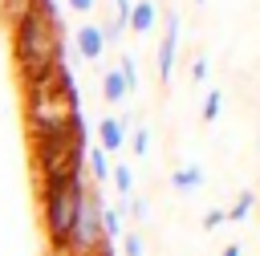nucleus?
<instances>
[{"label":"nucleus","mask_w":260,"mask_h":256,"mask_svg":"<svg viewBox=\"0 0 260 256\" xmlns=\"http://www.w3.org/2000/svg\"><path fill=\"white\" fill-rule=\"evenodd\" d=\"M12 61H16V73L28 81L53 73L61 65V20H49L45 12H24L16 24H12Z\"/></svg>","instance_id":"nucleus-1"},{"label":"nucleus","mask_w":260,"mask_h":256,"mask_svg":"<svg viewBox=\"0 0 260 256\" xmlns=\"http://www.w3.org/2000/svg\"><path fill=\"white\" fill-rule=\"evenodd\" d=\"M85 191H89L85 167L41 179V219H45V236H49V244L57 252H65V240H69V228L77 219V207H81Z\"/></svg>","instance_id":"nucleus-2"},{"label":"nucleus","mask_w":260,"mask_h":256,"mask_svg":"<svg viewBox=\"0 0 260 256\" xmlns=\"http://www.w3.org/2000/svg\"><path fill=\"white\" fill-rule=\"evenodd\" d=\"M102 240H106V232H102V199H98V191H85V199L77 207V219L69 228V240H65V256H89V252H98Z\"/></svg>","instance_id":"nucleus-3"},{"label":"nucleus","mask_w":260,"mask_h":256,"mask_svg":"<svg viewBox=\"0 0 260 256\" xmlns=\"http://www.w3.org/2000/svg\"><path fill=\"white\" fill-rule=\"evenodd\" d=\"M175 53H179V12H167V33H162V45H158V53H154L158 81H171V73H175Z\"/></svg>","instance_id":"nucleus-4"},{"label":"nucleus","mask_w":260,"mask_h":256,"mask_svg":"<svg viewBox=\"0 0 260 256\" xmlns=\"http://www.w3.org/2000/svg\"><path fill=\"white\" fill-rule=\"evenodd\" d=\"M73 53H77L81 61H98V57L106 53V33H102V24H81V28L73 33Z\"/></svg>","instance_id":"nucleus-5"},{"label":"nucleus","mask_w":260,"mask_h":256,"mask_svg":"<svg viewBox=\"0 0 260 256\" xmlns=\"http://www.w3.org/2000/svg\"><path fill=\"white\" fill-rule=\"evenodd\" d=\"M98 146H102L106 154H114V150L126 146V126H122V118H102V122H98Z\"/></svg>","instance_id":"nucleus-6"},{"label":"nucleus","mask_w":260,"mask_h":256,"mask_svg":"<svg viewBox=\"0 0 260 256\" xmlns=\"http://www.w3.org/2000/svg\"><path fill=\"white\" fill-rule=\"evenodd\" d=\"M138 37H146V33H154V24H158V8L150 4V0H134V8H130V20H126Z\"/></svg>","instance_id":"nucleus-7"},{"label":"nucleus","mask_w":260,"mask_h":256,"mask_svg":"<svg viewBox=\"0 0 260 256\" xmlns=\"http://www.w3.org/2000/svg\"><path fill=\"white\" fill-rule=\"evenodd\" d=\"M126 93H130L126 73H122V69H106V77H102V98H106L110 106H122V102H126Z\"/></svg>","instance_id":"nucleus-8"},{"label":"nucleus","mask_w":260,"mask_h":256,"mask_svg":"<svg viewBox=\"0 0 260 256\" xmlns=\"http://www.w3.org/2000/svg\"><path fill=\"white\" fill-rule=\"evenodd\" d=\"M85 167H89L85 175H89L98 187H102V183H110V154H106L102 146H85Z\"/></svg>","instance_id":"nucleus-9"},{"label":"nucleus","mask_w":260,"mask_h":256,"mask_svg":"<svg viewBox=\"0 0 260 256\" xmlns=\"http://www.w3.org/2000/svg\"><path fill=\"white\" fill-rule=\"evenodd\" d=\"M171 187H175V191H199V187H203V171H199V167H179V171L171 175Z\"/></svg>","instance_id":"nucleus-10"},{"label":"nucleus","mask_w":260,"mask_h":256,"mask_svg":"<svg viewBox=\"0 0 260 256\" xmlns=\"http://www.w3.org/2000/svg\"><path fill=\"white\" fill-rule=\"evenodd\" d=\"M110 183L118 187V195H122V199H130V195H134V171H130V163L110 167Z\"/></svg>","instance_id":"nucleus-11"},{"label":"nucleus","mask_w":260,"mask_h":256,"mask_svg":"<svg viewBox=\"0 0 260 256\" xmlns=\"http://www.w3.org/2000/svg\"><path fill=\"white\" fill-rule=\"evenodd\" d=\"M252 207H256V191H240V195H236V207H232V211H223V215H228V219H236V223H244V219L252 215Z\"/></svg>","instance_id":"nucleus-12"},{"label":"nucleus","mask_w":260,"mask_h":256,"mask_svg":"<svg viewBox=\"0 0 260 256\" xmlns=\"http://www.w3.org/2000/svg\"><path fill=\"white\" fill-rule=\"evenodd\" d=\"M102 232H106V240H118L122 236V215L114 207H106V203H102Z\"/></svg>","instance_id":"nucleus-13"},{"label":"nucleus","mask_w":260,"mask_h":256,"mask_svg":"<svg viewBox=\"0 0 260 256\" xmlns=\"http://www.w3.org/2000/svg\"><path fill=\"white\" fill-rule=\"evenodd\" d=\"M219 106H223V93L219 89H207V98H203V122H215L219 118Z\"/></svg>","instance_id":"nucleus-14"},{"label":"nucleus","mask_w":260,"mask_h":256,"mask_svg":"<svg viewBox=\"0 0 260 256\" xmlns=\"http://www.w3.org/2000/svg\"><path fill=\"white\" fill-rule=\"evenodd\" d=\"M122 240V256H146L142 252V236L138 232H126V236H118Z\"/></svg>","instance_id":"nucleus-15"},{"label":"nucleus","mask_w":260,"mask_h":256,"mask_svg":"<svg viewBox=\"0 0 260 256\" xmlns=\"http://www.w3.org/2000/svg\"><path fill=\"white\" fill-rule=\"evenodd\" d=\"M191 81H195V85L207 81V57H191Z\"/></svg>","instance_id":"nucleus-16"},{"label":"nucleus","mask_w":260,"mask_h":256,"mask_svg":"<svg viewBox=\"0 0 260 256\" xmlns=\"http://www.w3.org/2000/svg\"><path fill=\"white\" fill-rule=\"evenodd\" d=\"M130 146H134V154H146V150H150V130H146V126H138Z\"/></svg>","instance_id":"nucleus-17"},{"label":"nucleus","mask_w":260,"mask_h":256,"mask_svg":"<svg viewBox=\"0 0 260 256\" xmlns=\"http://www.w3.org/2000/svg\"><path fill=\"white\" fill-rule=\"evenodd\" d=\"M130 8H134V0H114V16H110V20H118V24L126 28V20H130Z\"/></svg>","instance_id":"nucleus-18"},{"label":"nucleus","mask_w":260,"mask_h":256,"mask_svg":"<svg viewBox=\"0 0 260 256\" xmlns=\"http://www.w3.org/2000/svg\"><path fill=\"white\" fill-rule=\"evenodd\" d=\"M126 211H130L134 219H146V215H150V207H146V199H138V195H130V207H126Z\"/></svg>","instance_id":"nucleus-19"},{"label":"nucleus","mask_w":260,"mask_h":256,"mask_svg":"<svg viewBox=\"0 0 260 256\" xmlns=\"http://www.w3.org/2000/svg\"><path fill=\"white\" fill-rule=\"evenodd\" d=\"M223 219H228V215H223V211H219V207H211V211H207V215H203V228H207V232H211V228H219V223H223Z\"/></svg>","instance_id":"nucleus-20"},{"label":"nucleus","mask_w":260,"mask_h":256,"mask_svg":"<svg viewBox=\"0 0 260 256\" xmlns=\"http://www.w3.org/2000/svg\"><path fill=\"white\" fill-rule=\"evenodd\" d=\"M65 4H69L73 12H93V4H98V0H65Z\"/></svg>","instance_id":"nucleus-21"},{"label":"nucleus","mask_w":260,"mask_h":256,"mask_svg":"<svg viewBox=\"0 0 260 256\" xmlns=\"http://www.w3.org/2000/svg\"><path fill=\"white\" fill-rule=\"evenodd\" d=\"M219 256H240V244H228V248H223Z\"/></svg>","instance_id":"nucleus-22"},{"label":"nucleus","mask_w":260,"mask_h":256,"mask_svg":"<svg viewBox=\"0 0 260 256\" xmlns=\"http://www.w3.org/2000/svg\"><path fill=\"white\" fill-rule=\"evenodd\" d=\"M195 4H203V0H195Z\"/></svg>","instance_id":"nucleus-23"}]
</instances>
